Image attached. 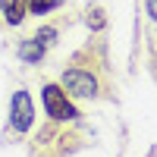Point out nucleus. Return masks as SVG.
Here are the masks:
<instances>
[{"label": "nucleus", "instance_id": "nucleus-1", "mask_svg": "<svg viewBox=\"0 0 157 157\" xmlns=\"http://www.w3.org/2000/svg\"><path fill=\"white\" fill-rule=\"evenodd\" d=\"M44 107H47V116H54L60 123H69V120L78 116L75 107L69 104V98H66V91L60 85H44Z\"/></svg>", "mask_w": 157, "mask_h": 157}, {"label": "nucleus", "instance_id": "nucleus-2", "mask_svg": "<svg viewBox=\"0 0 157 157\" xmlns=\"http://www.w3.org/2000/svg\"><path fill=\"white\" fill-rule=\"evenodd\" d=\"M63 88L72 98H94L98 94V78L88 69H66L63 72Z\"/></svg>", "mask_w": 157, "mask_h": 157}, {"label": "nucleus", "instance_id": "nucleus-3", "mask_svg": "<svg viewBox=\"0 0 157 157\" xmlns=\"http://www.w3.org/2000/svg\"><path fill=\"white\" fill-rule=\"evenodd\" d=\"M32 123H35V107H32L29 91H16L13 101H10V126L16 132H25Z\"/></svg>", "mask_w": 157, "mask_h": 157}, {"label": "nucleus", "instance_id": "nucleus-4", "mask_svg": "<svg viewBox=\"0 0 157 157\" xmlns=\"http://www.w3.org/2000/svg\"><path fill=\"white\" fill-rule=\"evenodd\" d=\"M16 57H19L22 63H41V57H44V44L35 41V38H29V41H22V44L16 47Z\"/></svg>", "mask_w": 157, "mask_h": 157}, {"label": "nucleus", "instance_id": "nucleus-5", "mask_svg": "<svg viewBox=\"0 0 157 157\" xmlns=\"http://www.w3.org/2000/svg\"><path fill=\"white\" fill-rule=\"evenodd\" d=\"M3 13H6V22L10 25H19L25 19V0H13V3H6Z\"/></svg>", "mask_w": 157, "mask_h": 157}, {"label": "nucleus", "instance_id": "nucleus-6", "mask_svg": "<svg viewBox=\"0 0 157 157\" xmlns=\"http://www.w3.org/2000/svg\"><path fill=\"white\" fill-rule=\"evenodd\" d=\"M60 3H63V0H29V10L35 13V16H44V13L57 10Z\"/></svg>", "mask_w": 157, "mask_h": 157}, {"label": "nucleus", "instance_id": "nucleus-7", "mask_svg": "<svg viewBox=\"0 0 157 157\" xmlns=\"http://www.w3.org/2000/svg\"><path fill=\"white\" fill-rule=\"evenodd\" d=\"M54 38H57V29H50V25H44V29H38L35 41H41V44L47 47V44H54Z\"/></svg>", "mask_w": 157, "mask_h": 157}, {"label": "nucleus", "instance_id": "nucleus-8", "mask_svg": "<svg viewBox=\"0 0 157 157\" xmlns=\"http://www.w3.org/2000/svg\"><path fill=\"white\" fill-rule=\"evenodd\" d=\"M88 25H91V29H104V10L101 6L88 10Z\"/></svg>", "mask_w": 157, "mask_h": 157}, {"label": "nucleus", "instance_id": "nucleus-9", "mask_svg": "<svg viewBox=\"0 0 157 157\" xmlns=\"http://www.w3.org/2000/svg\"><path fill=\"white\" fill-rule=\"evenodd\" d=\"M148 13H151V19H157V0H148Z\"/></svg>", "mask_w": 157, "mask_h": 157}, {"label": "nucleus", "instance_id": "nucleus-10", "mask_svg": "<svg viewBox=\"0 0 157 157\" xmlns=\"http://www.w3.org/2000/svg\"><path fill=\"white\" fill-rule=\"evenodd\" d=\"M3 6H6V3H3V0H0V10H3Z\"/></svg>", "mask_w": 157, "mask_h": 157}]
</instances>
